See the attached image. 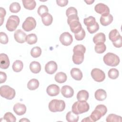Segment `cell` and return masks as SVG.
I'll return each instance as SVG.
<instances>
[{"mask_svg": "<svg viewBox=\"0 0 122 122\" xmlns=\"http://www.w3.org/2000/svg\"><path fill=\"white\" fill-rule=\"evenodd\" d=\"M89 104L86 101H78L75 102L72 106V112L75 114H80L89 111Z\"/></svg>", "mask_w": 122, "mask_h": 122, "instance_id": "cell-1", "label": "cell"}, {"mask_svg": "<svg viewBox=\"0 0 122 122\" xmlns=\"http://www.w3.org/2000/svg\"><path fill=\"white\" fill-rule=\"evenodd\" d=\"M49 109L51 112H62L65 108V103L63 100L54 99L49 103Z\"/></svg>", "mask_w": 122, "mask_h": 122, "instance_id": "cell-2", "label": "cell"}, {"mask_svg": "<svg viewBox=\"0 0 122 122\" xmlns=\"http://www.w3.org/2000/svg\"><path fill=\"white\" fill-rule=\"evenodd\" d=\"M103 61L108 66H116L120 63L119 57L114 53L108 52L103 57Z\"/></svg>", "mask_w": 122, "mask_h": 122, "instance_id": "cell-3", "label": "cell"}, {"mask_svg": "<svg viewBox=\"0 0 122 122\" xmlns=\"http://www.w3.org/2000/svg\"><path fill=\"white\" fill-rule=\"evenodd\" d=\"M0 93L1 97L8 100L13 99L16 94L15 90L6 85L0 87Z\"/></svg>", "mask_w": 122, "mask_h": 122, "instance_id": "cell-4", "label": "cell"}, {"mask_svg": "<svg viewBox=\"0 0 122 122\" xmlns=\"http://www.w3.org/2000/svg\"><path fill=\"white\" fill-rule=\"evenodd\" d=\"M20 23V19L18 16L11 15L9 17L6 24V27L8 30L10 31H14Z\"/></svg>", "mask_w": 122, "mask_h": 122, "instance_id": "cell-5", "label": "cell"}, {"mask_svg": "<svg viewBox=\"0 0 122 122\" xmlns=\"http://www.w3.org/2000/svg\"><path fill=\"white\" fill-rule=\"evenodd\" d=\"M36 26V21L34 18L28 17L23 22L22 28L26 31H30L34 29Z\"/></svg>", "mask_w": 122, "mask_h": 122, "instance_id": "cell-6", "label": "cell"}, {"mask_svg": "<svg viewBox=\"0 0 122 122\" xmlns=\"http://www.w3.org/2000/svg\"><path fill=\"white\" fill-rule=\"evenodd\" d=\"M91 76L93 79L97 82H102L105 78V73L98 68H94L92 70Z\"/></svg>", "mask_w": 122, "mask_h": 122, "instance_id": "cell-7", "label": "cell"}, {"mask_svg": "<svg viewBox=\"0 0 122 122\" xmlns=\"http://www.w3.org/2000/svg\"><path fill=\"white\" fill-rule=\"evenodd\" d=\"M59 39L61 44L66 46L71 45L73 41L72 36L68 32L62 33L60 35Z\"/></svg>", "mask_w": 122, "mask_h": 122, "instance_id": "cell-8", "label": "cell"}, {"mask_svg": "<svg viewBox=\"0 0 122 122\" xmlns=\"http://www.w3.org/2000/svg\"><path fill=\"white\" fill-rule=\"evenodd\" d=\"M57 64L54 61H51L47 62L45 66V71L48 74H52L57 70Z\"/></svg>", "mask_w": 122, "mask_h": 122, "instance_id": "cell-9", "label": "cell"}, {"mask_svg": "<svg viewBox=\"0 0 122 122\" xmlns=\"http://www.w3.org/2000/svg\"><path fill=\"white\" fill-rule=\"evenodd\" d=\"M26 33L20 29L16 30L14 34V37L15 41L20 43H23L26 41Z\"/></svg>", "mask_w": 122, "mask_h": 122, "instance_id": "cell-10", "label": "cell"}, {"mask_svg": "<svg viewBox=\"0 0 122 122\" xmlns=\"http://www.w3.org/2000/svg\"><path fill=\"white\" fill-rule=\"evenodd\" d=\"M72 55V61L75 64H81L84 60V53L81 51H76L73 52Z\"/></svg>", "mask_w": 122, "mask_h": 122, "instance_id": "cell-11", "label": "cell"}, {"mask_svg": "<svg viewBox=\"0 0 122 122\" xmlns=\"http://www.w3.org/2000/svg\"><path fill=\"white\" fill-rule=\"evenodd\" d=\"M94 10L97 13L102 15L110 13L109 7L106 5L102 3L96 4L94 7Z\"/></svg>", "mask_w": 122, "mask_h": 122, "instance_id": "cell-12", "label": "cell"}, {"mask_svg": "<svg viewBox=\"0 0 122 122\" xmlns=\"http://www.w3.org/2000/svg\"><path fill=\"white\" fill-rule=\"evenodd\" d=\"M100 23L104 26H106L110 24L113 21V17L112 15L110 13H106L102 15L100 18Z\"/></svg>", "mask_w": 122, "mask_h": 122, "instance_id": "cell-13", "label": "cell"}, {"mask_svg": "<svg viewBox=\"0 0 122 122\" xmlns=\"http://www.w3.org/2000/svg\"><path fill=\"white\" fill-rule=\"evenodd\" d=\"M60 87L56 84H51L48 86L46 89L47 94L50 96H55L60 93Z\"/></svg>", "mask_w": 122, "mask_h": 122, "instance_id": "cell-14", "label": "cell"}, {"mask_svg": "<svg viewBox=\"0 0 122 122\" xmlns=\"http://www.w3.org/2000/svg\"><path fill=\"white\" fill-rule=\"evenodd\" d=\"M61 93L65 98H71L74 94V91L72 88L69 85H64L61 89Z\"/></svg>", "mask_w": 122, "mask_h": 122, "instance_id": "cell-15", "label": "cell"}, {"mask_svg": "<svg viewBox=\"0 0 122 122\" xmlns=\"http://www.w3.org/2000/svg\"><path fill=\"white\" fill-rule=\"evenodd\" d=\"M13 111L18 115H22L26 112V107L24 104L17 103L13 106Z\"/></svg>", "mask_w": 122, "mask_h": 122, "instance_id": "cell-16", "label": "cell"}, {"mask_svg": "<svg viewBox=\"0 0 122 122\" xmlns=\"http://www.w3.org/2000/svg\"><path fill=\"white\" fill-rule=\"evenodd\" d=\"M10 65V60L7 55L5 53L0 54V67L2 69H7Z\"/></svg>", "mask_w": 122, "mask_h": 122, "instance_id": "cell-17", "label": "cell"}, {"mask_svg": "<svg viewBox=\"0 0 122 122\" xmlns=\"http://www.w3.org/2000/svg\"><path fill=\"white\" fill-rule=\"evenodd\" d=\"M71 30L74 33H77L82 29V26L79 20H74L69 24Z\"/></svg>", "mask_w": 122, "mask_h": 122, "instance_id": "cell-18", "label": "cell"}, {"mask_svg": "<svg viewBox=\"0 0 122 122\" xmlns=\"http://www.w3.org/2000/svg\"><path fill=\"white\" fill-rule=\"evenodd\" d=\"M71 75L73 79L76 81H80L82 78V73L80 69L73 68L71 70Z\"/></svg>", "mask_w": 122, "mask_h": 122, "instance_id": "cell-19", "label": "cell"}, {"mask_svg": "<svg viewBox=\"0 0 122 122\" xmlns=\"http://www.w3.org/2000/svg\"><path fill=\"white\" fill-rule=\"evenodd\" d=\"M94 96L97 100L102 101L107 98V93L105 90L102 89H99L95 92Z\"/></svg>", "mask_w": 122, "mask_h": 122, "instance_id": "cell-20", "label": "cell"}, {"mask_svg": "<svg viewBox=\"0 0 122 122\" xmlns=\"http://www.w3.org/2000/svg\"><path fill=\"white\" fill-rule=\"evenodd\" d=\"M106 41V37L103 33L100 32L94 35L93 38V41L96 44H100L104 43Z\"/></svg>", "mask_w": 122, "mask_h": 122, "instance_id": "cell-21", "label": "cell"}, {"mask_svg": "<svg viewBox=\"0 0 122 122\" xmlns=\"http://www.w3.org/2000/svg\"><path fill=\"white\" fill-rule=\"evenodd\" d=\"M30 69L32 73H38L41 70V64L38 61H32L30 64Z\"/></svg>", "mask_w": 122, "mask_h": 122, "instance_id": "cell-22", "label": "cell"}, {"mask_svg": "<svg viewBox=\"0 0 122 122\" xmlns=\"http://www.w3.org/2000/svg\"><path fill=\"white\" fill-rule=\"evenodd\" d=\"M41 17L42 22L44 25L47 26L50 25L52 23L53 21V18L51 14L46 13L43 14Z\"/></svg>", "mask_w": 122, "mask_h": 122, "instance_id": "cell-23", "label": "cell"}, {"mask_svg": "<svg viewBox=\"0 0 122 122\" xmlns=\"http://www.w3.org/2000/svg\"><path fill=\"white\" fill-rule=\"evenodd\" d=\"M22 2L24 7L29 10L34 9L36 6V2L33 0H22Z\"/></svg>", "mask_w": 122, "mask_h": 122, "instance_id": "cell-24", "label": "cell"}, {"mask_svg": "<svg viewBox=\"0 0 122 122\" xmlns=\"http://www.w3.org/2000/svg\"><path fill=\"white\" fill-rule=\"evenodd\" d=\"M89 93L86 90L80 91L77 94V99L80 101H86L89 98Z\"/></svg>", "mask_w": 122, "mask_h": 122, "instance_id": "cell-25", "label": "cell"}, {"mask_svg": "<svg viewBox=\"0 0 122 122\" xmlns=\"http://www.w3.org/2000/svg\"><path fill=\"white\" fill-rule=\"evenodd\" d=\"M67 75L63 72H59L55 76L54 79L56 82L59 83H63L67 80Z\"/></svg>", "mask_w": 122, "mask_h": 122, "instance_id": "cell-26", "label": "cell"}, {"mask_svg": "<svg viewBox=\"0 0 122 122\" xmlns=\"http://www.w3.org/2000/svg\"><path fill=\"white\" fill-rule=\"evenodd\" d=\"M78 114H75L72 112H69L66 115V119L69 122H77L79 120Z\"/></svg>", "mask_w": 122, "mask_h": 122, "instance_id": "cell-27", "label": "cell"}, {"mask_svg": "<svg viewBox=\"0 0 122 122\" xmlns=\"http://www.w3.org/2000/svg\"><path fill=\"white\" fill-rule=\"evenodd\" d=\"M39 86V82L36 79H32L29 81L27 84V88L31 91L37 89Z\"/></svg>", "mask_w": 122, "mask_h": 122, "instance_id": "cell-28", "label": "cell"}, {"mask_svg": "<svg viewBox=\"0 0 122 122\" xmlns=\"http://www.w3.org/2000/svg\"><path fill=\"white\" fill-rule=\"evenodd\" d=\"M23 67V63L22 61L20 60H16L12 64V69L13 71L16 72L20 71Z\"/></svg>", "mask_w": 122, "mask_h": 122, "instance_id": "cell-29", "label": "cell"}, {"mask_svg": "<svg viewBox=\"0 0 122 122\" xmlns=\"http://www.w3.org/2000/svg\"><path fill=\"white\" fill-rule=\"evenodd\" d=\"M102 116H103L102 113L98 110L95 109L89 117L91 118L92 122H93L99 120Z\"/></svg>", "mask_w": 122, "mask_h": 122, "instance_id": "cell-30", "label": "cell"}, {"mask_svg": "<svg viewBox=\"0 0 122 122\" xmlns=\"http://www.w3.org/2000/svg\"><path fill=\"white\" fill-rule=\"evenodd\" d=\"M106 120L107 122H122V118L121 116L115 114H110L106 117Z\"/></svg>", "mask_w": 122, "mask_h": 122, "instance_id": "cell-31", "label": "cell"}, {"mask_svg": "<svg viewBox=\"0 0 122 122\" xmlns=\"http://www.w3.org/2000/svg\"><path fill=\"white\" fill-rule=\"evenodd\" d=\"M120 36L119 32L116 29L112 30L109 34V38L112 42L117 40Z\"/></svg>", "mask_w": 122, "mask_h": 122, "instance_id": "cell-32", "label": "cell"}, {"mask_svg": "<svg viewBox=\"0 0 122 122\" xmlns=\"http://www.w3.org/2000/svg\"><path fill=\"white\" fill-rule=\"evenodd\" d=\"M37 37L36 34L31 33L27 35L26 38V41L30 45L35 44L37 41Z\"/></svg>", "mask_w": 122, "mask_h": 122, "instance_id": "cell-33", "label": "cell"}, {"mask_svg": "<svg viewBox=\"0 0 122 122\" xmlns=\"http://www.w3.org/2000/svg\"><path fill=\"white\" fill-rule=\"evenodd\" d=\"M41 54V50L40 47L36 46L33 47L30 51V55L33 58H38Z\"/></svg>", "mask_w": 122, "mask_h": 122, "instance_id": "cell-34", "label": "cell"}, {"mask_svg": "<svg viewBox=\"0 0 122 122\" xmlns=\"http://www.w3.org/2000/svg\"><path fill=\"white\" fill-rule=\"evenodd\" d=\"M20 4L17 2H12L10 5V10L12 13H17L20 10Z\"/></svg>", "mask_w": 122, "mask_h": 122, "instance_id": "cell-35", "label": "cell"}, {"mask_svg": "<svg viewBox=\"0 0 122 122\" xmlns=\"http://www.w3.org/2000/svg\"><path fill=\"white\" fill-rule=\"evenodd\" d=\"M106 46L105 44L103 43L96 44L94 47V50L95 52L99 54L103 53L106 51Z\"/></svg>", "mask_w": 122, "mask_h": 122, "instance_id": "cell-36", "label": "cell"}, {"mask_svg": "<svg viewBox=\"0 0 122 122\" xmlns=\"http://www.w3.org/2000/svg\"><path fill=\"white\" fill-rule=\"evenodd\" d=\"M108 75L109 77L111 79H117L119 75V72L118 70L115 68H112L109 70Z\"/></svg>", "mask_w": 122, "mask_h": 122, "instance_id": "cell-37", "label": "cell"}, {"mask_svg": "<svg viewBox=\"0 0 122 122\" xmlns=\"http://www.w3.org/2000/svg\"><path fill=\"white\" fill-rule=\"evenodd\" d=\"M83 22L84 24L87 27L91 26L95 23L96 20L95 18L93 16H89L87 18L84 19Z\"/></svg>", "mask_w": 122, "mask_h": 122, "instance_id": "cell-38", "label": "cell"}, {"mask_svg": "<svg viewBox=\"0 0 122 122\" xmlns=\"http://www.w3.org/2000/svg\"><path fill=\"white\" fill-rule=\"evenodd\" d=\"M3 119L6 122H15L16 121V118L15 116L10 112H6L3 117Z\"/></svg>", "mask_w": 122, "mask_h": 122, "instance_id": "cell-39", "label": "cell"}, {"mask_svg": "<svg viewBox=\"0 0 122 122\" xmlns=\"http://www.w3.org/2000/svg\"><path fill=\"white\" fill-rule=\"evenodd\" d=\"M48 7L44 5H41L38 9L37 10V12L38 14L41 17L43 14L46 13H48Z\"/></svg>", "mask_w": 122, "mask_h": 122, "instance_id": "cell-40", "label": "cell"}, {"mask_svg": "<svg viewBox=\"0 0 122 122\" xmlns=\"http://www.w3.org/2000/svg\"><path fill=\"white\" fill-rule=\"evenodd\" d=\"M87 29L89 33L93 34L99 30V25L98 23L97 22H96L94 24L89 27H87Z\"/></svg>", "mask_w": 122, "mask_h": 122, "instance_id": "cell-41", "label": "cell"}, {"mask_svg": "<svg viewBox=\"0 0 122 122\" xmlns=\"http://www.w3.org/2000/svg\"><path fill=\"white\" fill-rule=\"evenodd\" d=\"M77 10L75 8L73 7H69L66 11V15L67 17L71 15H77Z\"/></svg>", "mask_w": 122, "mask_h": 122, "instance_id": "cell-42", "label": "cell"}, {"mask_svg": "<svg viewBox=\"0 0 122 122\" xmlns=\"http://www.w3.org/2000/svg\"><path fill=\"white\" fill-rule=\"evenodd\" d=\"M85 31L82 28V29L81 30L80 32H79L77 33H75L74 34L75 39L77 41H81L85 37Z\"/></svg>", "mask_w": 122, "mask_h": 122, "instance_id": "cell-43", "label": "cell"}, {"mask_svg": "<svg viewBox=\"0 0 122 122\" xmlns=\"http://www.w3.org/2000/svg\"><path fill=\"white\" fill-rule=\"evenodd\" d=\"M9 41L8 37L7 34L3 32H0V42L1 44H6L8 43Z\"/></svg>", "mask_w": 122, "mask_h": 122, "instance_id": "cell-44", "label": "cell"}, {"mask_svg": "<svg viewBox=\"0 0 122 122\" xmlns=\"http://www.w3.org/2000/svg\"><path fill=\"white\" fill-rule=\"evenodd\" d=\"M95 109L98 110L102 113V116H104L107 112V107L106 106L103 104H99L97 105Z\"/></svg>", "mask_w": 122, "mask_h": 122, "instance_id": "cell-45", "label": "cell"}, {"mask_svg": "<svg viewBox=\"0 0 122 122\" xmlns=\"http://www.w3.org/2000/svg\"><path fill=\"white\" fill-rule=\"evenodd\" d=\"M82 51L84 53L86 51V48L82 44H78L76 46H75L73 49V51Z\"/></svg>", "mask_w": 122, "mask_h": 122, "instance_id": "cell-46", "label": "cell"}, {"mask_svg": "<svg viewBox=\"0 0 122 122\" xmlns=\"http://www.w3.org/2000/svg\"><path fill=\"white\" fill-rule=\"evenodd\" d=\"M6 10H5L2 7H0V25H2L3 24L4 20V17L6 15Z\"/></svg>", "mask_w": 122, "mask_h": 122, "instance_id": "cell-47", "label": "cell"}, {"mask_svg": "<svg viewBox=\"0 0 122 122\" xmlns=\"http://www.w3.org/2000/svg\"><path fill=\"white\" fill-rule=\"evenodd\" d=\"M112 44L116 48H121L122 46V37L121 36L117 40L112 42Z\"/></svg>", "mask_w": 122, "mask_h": 122, "instance_id": "cell-48", "label": "cell"}, {"mask_svg": "<svg viewBox=\"0 0 122 122\" xmlns=\"http://www.w3.org/2000/svg\"><path fill=\"white\" fill-rule=\"evenodd\" d=\"M74 20H79V18L77 15H71L68 17L67 23L68 24Z\"/></svg>", "mask_w": 122, "mask_h": 122, "instance_id": "cell-49", "label": "cell"}, {"mask_svg": "<svg viewBox=\"0 0 122 122\" xmlns=\"http://www.w3.org/2000/svg\"><path fill=\"white\" fill-rule=\"evenodd\" d=\"M56 3L58 5L61 7H64L68 4V0H57Z\"/></svg>", "mask_w": 122, "mask_h": 122, "instance_id": "cell-50", "label": "cell"}, {"mask_svg": "<svg viewBox=\"0 0 122 122\" xmlns=\"http://www.w3.org/2000/svg\"><path fill=\"white\" fill-rule=\"evenodd\" d=\"M7 75L6 74L2 71H0V83H2L6 81Z\"/></svg>", "mask_w": 122, "mask_h": 122, "instance_id": "cell-51", "label": "cell"}, {"mask_svg": "<svg viewBox=\"0 0 122 122\" xmlns=\"http://www.w3.org/2000/svg\"><path fill=\"white\" fill-rule=\"evenodd\" d=\"M81 122H92V120L91 119V118H90V117H86L84 119H83V120H81Z\"/></svg>", "mask_w": 122, "mask_h": 122, "instance_id": "cell-52", "label": "cell"}, {"mask_svg": "<svg viewBox=\"0 0 122 122\" xmlns=\"http://www.w3.org/2000/svg\"><path fill=\"white\" fill-rule=\"evenodd\" d=\"M94 0H85V2L87 4H92L93 2H94Z\"/></svg>", "mask_w": 122, "mask_h": 122, "instance_id": "cell-53", "label": "cell"}, {"mask_svg": "<svg viewBox=\"0 0 122 122\" xmlns=\"http://www.w3.org/2000/svg\"><path fill=\"white\" fill-rule=\"evenodd\" d=\"M27 121L30 122V120H28V119H27L25 118H23V119H22L20 120V122H27Z\"/></svg>", "mask_w": 122, "mask_h": 122, "instance_id": "cell-54", "label": "cell"}]
</instances>
